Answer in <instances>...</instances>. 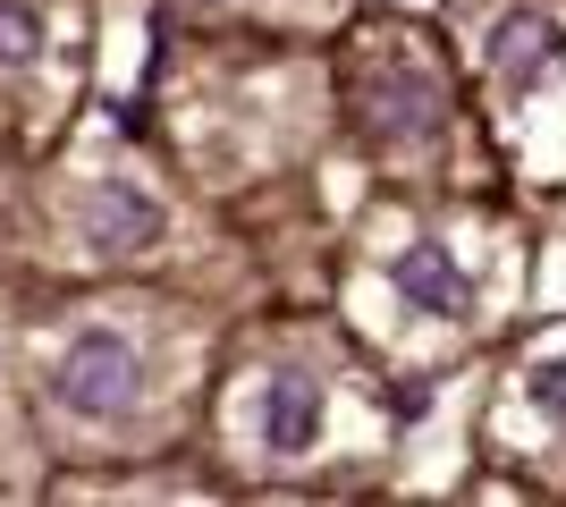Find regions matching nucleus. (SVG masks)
Returning a JSON list of instances; mask_svg holds the SVG:
<instances>
[{
    "instance_id": "obj_1",
    "label": "nucleus",
    "mask_w": 566,
    "mask_h": 507,
    "mask_svg": "<svg viewBox=\"0 0 566 507\" xmlns=\"http://www.w3.org/2000/svg\"><path fill=\"white\" fill-rule=\"evenodd\" d=\"M51 389H60V406H69V414L111 423V414L136 398V356H127V338H111V330L76 338L69 356H60V372H51Z\"/></svg>"
},
{
    "instance_id": "obj_2",
    "label": "nucleus",
    "mask_w": 566,
    "mask_h": 507,
    "mask_svg": "<svg viewBox=\"0 0 566 507\" xmlns=\"http://www.w3.org/2000/svg\"><path fill=\"white\" fill-rule=\"evenodd\" d=\"M313 432H322V389L305 372H271L262 381V440H271V457L313 448Z\"/></svg>"
},
{
    "instance_id": "obj_6",
    "label": "nucleus",
    "mask_w": 566,
    "mask_h": 507,
    "mask_svg": "<svg viewBox=\"0 0 566 507\" xmlns=\"http://www.w3.org/2000/svg\"><path fill=\"white\" fill-rule=\"evenodd\" d=\"M25 60H34V18L18 0H0V68H25Z\"/></svg>"
},
{
    "instance_id": "obj_3",
    "label": "nucleus",
    "mask_w": 566,
    "mask_h": 507,
    "mask_svg": "<svg viewBox=\"0 0 566 507\" xmlns=\"http://www.w3.org/2000/svg\"><path fill=\"white\" fill-rule=\"evenodd\" d=\"M558 51H566V34L549 18H507L499 25V76H507L516 94H533V85L558 68Z\"/></svg>"
},
{
    "instance_id": "obj_5",
    "label": "nucleus",
    "mask_w": 566,
    "mask_h": 507,
    "mask_svg": "<svg viewBox=\"0 0 566 507\" xmlns=\"http://www.w3.org/2000/svg\"><path fill=\"white\" fill-rule=\"evenodd\" d=\"M94 237L111 245V254H127V245H144V237H153V203H144L136 187H111V194H102V203H94Z\"/></svg>"
},
{
    "instance_id": "obj_4",
    "label": "nucleus",
    "mask_w": 566,
    "mask_h": 507,
    "mask_svg": "<svg viewBox=\"0 0 566 507\" xmlns=\"http://www.w3.org/2000/svg\"><path fill=\"white\" fill-rule=\"evenodd\" d=\"M398 296H406V305H423V314H457V305H465L457 254H440V245H406V263H398Z\"/></svg>"
},
{
    "instance_id": "obj_7",
    "label": "nucleus",
    "mask_w": 566,
    "mask_h": 507,
    "mask_svg": "<svg viewBox=\"0 0 566 507\" xmlns=\"http://www.w3.org/2000/svg\"><path fill=\"white\" fill-rule=\"evenodd\" d=\"M533 406L566 423V363H542V372H533Z\"/></svg>"
}]
</instances>
